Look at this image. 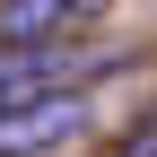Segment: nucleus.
I'll return each instance as SVG.
<instances>
[{"label":"nucleus","instance_id":"obj_2","mask_svg":"<svg viewBox=\"0 0 157 157\" xmlns=\"http://www.w3.org/2000/svg\"><path fill=\"white\" fill-rule=\"evenodd\" d=\"M44 87H70V61L52 52V35H0V105L44 96Z\"/></svg>","mask_w":157,"mask_h":157},{"label":"nucleus","instance_id":"obj_1","mask_svg":"<svg viewBox=\"0 0 157 157\" xmlns=\"http://www.w3.org/2000/svg\"><path fill=\"white\" fill-rule=\"evenodd\" d=\"M87 131V96L78 87H44V96H17V105H0V157H44Z\"/></svg>","mask_w":157,"mask_h":157},{"label":"nucleus","instance_id":"obj_4","mask_svg":"<svg viewBox=\"0 0 157 157\" xmlns=\"http://www.w3.org/2000/svg\"><path fill=\"white\" fill-rule=\"evenodd\" d=\"M140 157H157V122H148V131H140Z\"/></svg>","mask_w":157,"mask_h":157},{"label":"nucleus","instance_id":"obj_5","mask_svg":"<svg viewBox=\"0 0 157 157\" xmlns=\"http://www.w3.org/2000/svg\"><path fill=\"white\" fill-rule=\"evenodd\" d=\"M131 157H140V148H131Z\"/></svg>","mask_w":157,"mask_h":157},{"label":"nucleus","instance_id":"obj_3","mask_svg":"<svg viewBox=\"0 0 157 157\" xmlns=\"http://www.w3.org/2000/svg\"><path fill=\"white\" fill-rule=\"evenodd\" d=\"M78 0H0V35H61Z\"/></svg>","mask_w":157,"mask_h":157}]
</instances>
